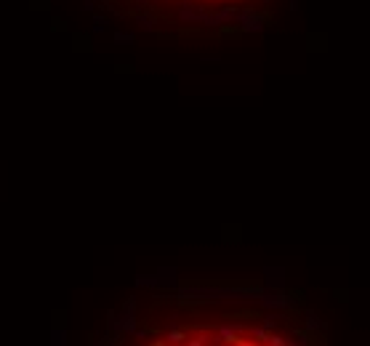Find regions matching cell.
<instances>
[{"mask_svg": "<svg viewBox=\"0 0 370 346\" xmlns=\"http://www.w3.org/2000/svg\"><path fill=\"white\" fill-rule=\"evenodd\" d=\"M93 19L157 40H226L264 32L282 0H80Z\"/></svg>", "mask_w": 370, "mask_h": 346, "instance_id": "6da1fadb", "label": "cell"}]
</instances>
